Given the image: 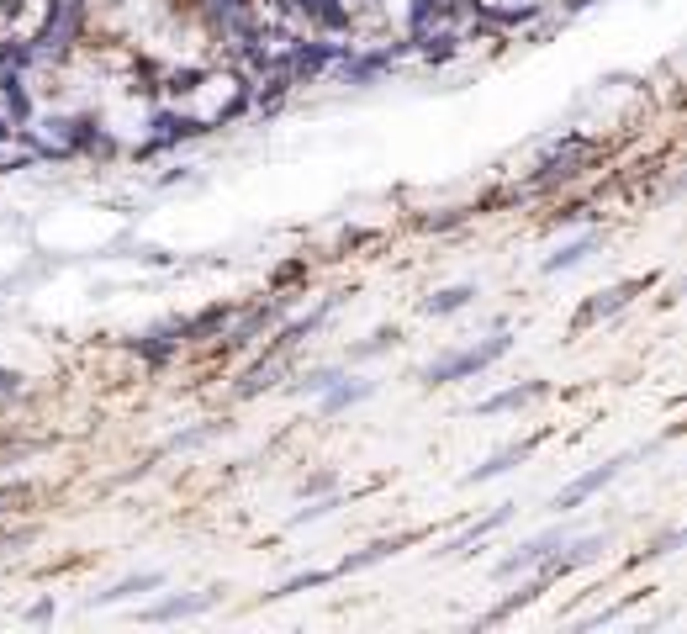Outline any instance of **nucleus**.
Returning <instances> with one entry per match:
<instances>
[{
	"label": "nucleus",
	"instance_id": "f257e3e1",
	"mask_svg": "<svg viewBox=\"0 0 687 634\" xmlns=\"http://www.w3.org/2000/svg\"><path fill=\"white\" fill-rule=\"evenodd\" d=\"M508 344H513L508 333H492V339H481V344H471V349L450 354V360L429 365V370H423V381H429V386H450V381H460V376H476V370H487L492 360H503Z\"/></svg>",
	"mask_w": 687,
	"mask_h": 634
},
{
	"label": "nucleus",
	"instance_id": "f03ea898",
	"mask_svg": "<svg viewBox=\"0 0 687 634\" xmlns=\"http://www.w3.org/2000/svg\"><path fill=\"white\" fill-rule=\"evenodd\" d=\"M624 465H629V460L619 455V460H603L598 471H587V476H577V481H571V487H566L561 497H555V513H571V508H582V502H587L592 492H603L608 481H614V476L624 471Z\"/></svg>",
	"mask_w": 687,
	"mask_h": 634
},
{
	"label": "nucleus",
	"instance_id": "7ed1b4c3",
	"mask_svg": "<svg viewBox=\"0 0 687 634\" xmlns=\"http://www.w3.org/2000/svg\"><path fill=\"white\" fill-rule=\"evenodd\" d=\"M222 598V592H191V598H164L154 608H143L148 624H164V619H196V613H207L212 603Z\"/></svg>",
	"mask_w": 687,
	"mask_h": 634
},
{
	"label": "nucleus",
	"instance_id": "20e7f679",
	"mask_svg": "<svg viewBox=\"0 0 687 634\" xmlns=\"http://www.w3.org/2000/svg\"><path fill=\"white\" fill-rule=\"evenodd\" d=\"M555 545H566L561 529H550V534H540V539H529V545L518 550V555H508V561H497V576H518V571H529L534 561H545V555H550Z\"/></svg>",
	"mask_w": 687,
	"mask_h": 634
},
{
	"label": "nucleus",
	"instance_id": "39448f33",
	"mask_svg": "<svg viewBox=\"0 0 687 634\" xmlns=\"http://www.w3.org/2000/svg\"><path fill=\"white\" fill-rule=\"evenodd\" d=\"M164 582V571H143V576H127V582H117L111 592H96L85 608H111V603H127V598H138V592H154Z\"/></svg>",
	"mask_w": 687,
	"mask_h": 634
},
{
	"label": "nucleus",
	"instance_id": "423d86ee",
	"mask_svg": "<svg viewBox=\"0 0 687 634\" xmlns=\"http://www.w3.org/2000/svg\"><path fill=\"white\" fill-rule=\"evenodd\" d=\"M545 381H524V386H508V391H497V397L481 402V413H513V407H529V402H540L545 397Z\"/></svg>",
	"mask_w": 687,
	"mask_h": 634
},
{
	"label": "nucleus",
	"instance_id": "0eeeda50",
	"mask_svg": "<svg viewBox=\"0 0 687 634\" xmlns=\"http://www.w3.org/2000/svg\"><path fill=\"white\" fill-rule=\"evenodd\" d=\"M365 397H376V381H333L323 391V413H344V407H355Z\"/></svg>",
	"mask_w": 687,
	"mask_h": 634
},
{
	"label": "nucleus",
	"instance_id": "6e6552de",
	"mask_svg": "<svg viewBox=\"0 0 687 634\" xmlns=\"http://www.w3.org/2000/svg\"><path fill=\"white\" fill-rule=\"evenodd\" d=\"M418 534H402V539H381V545H370V550H360V555H349V561L333 571V576H355V571H365V566H381L386 555H397L402 545H413Z\"/></svg>",
	"mask_w": 687,
	"mask_h": 634
},
{
	"label": "nucleus",
	"instance_id": "1a4fd4ad",
	"mask_svg": "<svg viewBox=\"0 0 687 634\" xmlns=\"http://www.w3.org/2000/svg\"><path fill=\"white\" fill-rule=\"evenodd\" d=\"M603 244V233H587V238H577V244H566L561 254H550L545 259V275H561V270H577L582 265V259L592 254V249H598Z\"/></svg>",
	"mask_w": 687,
	"mask_h": 634
},
{
	"label": "nucleus",
	"instance_id": "9d476101",
	"mask_svg": "<svg viewBox=\"0 0 687 634\" xmlns=\"http://www.w3.org/2000/svg\"><path fill=\"white\" fill-rule=\"evenodd\" d=\"M640 281H629V286H614V291H603L598 302H587L582 312H577V328H587V323H598V317H608V312H619L624 302H629V291H635Z\"/></svg>",
	"mask_w": 687,
	"mask_h": 634
},
{
	"label": "nucleus",
	"instance_id": "9b49d317",
	"mask_svg": "<svg viewBox=\"0 0 687 634\" xmlns=\"http://www.w3.org/2000/svg\"><path fill=\"white\" fill-rule=\"evenodd\" d=\"M534 450V444H513V450H503V455H492L487 465H476V471L466 476V487H481V481H492V476H503V471H513L518 460H524Z\"/></svg>",
	"mask_w": 687,
	"mask_h": 634
},
{
	"label": "nucleus",
	"instance_id": "f8f14e48",
	"mask_svg": "<svg viewBox=\"0 0 687 634\" xmlns=\"http://www.w3.org/2000/svg\"><path fill=\"white\" fill-rule=\"evenodd\" d=\"M471 296H476V286H444L439 296L423 302V312H429V317H450V312H460V307H471Z\"/></svg>",
	"mask_w": 687,
	"mask_h": 634
},
{
	"label": "nucleus",
	"instance_id": "ddd939ff",
	"mask_svg": "<svg viewBox=\"0 0 687 634\" xmlns=\"http://www.w3.org/2000/svg\"><path fill=\"white\" fill-rule=\"evenodd\" d=\"M296 11H307L312 22H328V27H344L349 22V11L333 6V0H296Z\"/></svg>",
	"mask_w": 687,
	"mask_h": 634
},
{
	"label": "nucleus",
	"instance_id": "4468645a",
	"mask_svg": "<svg viewBox=\"0 0 687 634\" xmlns=\"http://www.w3.org/2000/svg\"><path fill=\"white\" fill-rule=\"evenodd\" d=\"M333 582V571H302V576H291V582H281L270 592V598H291V592H307V587H328Z\"/></svg>",
	"mask_w": 687,
	"mask_h": 634
},
{
	"label": "nucleus",
	"instance_id": "2eb2a0df",
	"mask_svg": "<svg viewBox=\"0 0 687 634\" xmlns=\"http://www.w3.org/2000/svg\"><path fill=\"white\" fill-rule=\"evenodd\" d=\"M307 502V497H302ZM333 508H339V497H323V502H307V508H296L291 513V529H302V524H318V518H328Z\"/></svg>",
	"mask_w": 687,
	"mask_h": 634
},
{
	"label": "nucleus",
	"instance_id": "dca6fc26",
	"mask_svg": "<svg viewBox=\"0 0 687 634\" xmlns=\"http://www.w3.org/2000/svg\"><path fill=\"white\" fill-rule=\"evenodd\" d=\"M508 518H513V508H503V513H492L487 524H476V529H466V534H460V539H450V555H455V550H466V545H476L481 534H492L497 524H508Z\"/></svg>",
	"mask_w": 687,
	"mask_h": 634
},
{
	"label": "nucleus",
	"instance_id": "f3484780",
	"mask_svg": "<svg viewBox=\"0 0 687 634\" xmlns=\"http://www.w3.org/2000/svg\"><path fill=\"white\" fill-rule=\"evenodd\" d=\"M402 339V333L397 328H381V333H370V339L360 344V349H349V360H370V354H381V349H392Z\"/></svg>",
	"mask_w": 687,
	"mask_h": 634
},
{
	"label": "nucleus",
	"instance_id": "a211bd4d",
	"mask_svg": "<svg viewBox=\"0 0 687 634\" xmlns=\"http://www.w3.org/2000/svg\"><path fill=\"white\" fill-rule=\"evenodd\" d=\"M333 381H339V370H312V376H307L302 386H296V391H307V397H323V391H328Z\"/></svg>",
	"mask_w": 687,
	"mask_h": 634
},
{
	"label": "nucleus",
	"instance_id": "6ab92c4d",
	"mask_svg": "<svg viewBox=\"0 0 687 634\" xmlns=\"http://www.w3.org/2000/svg\"><path fill=\"white\" fill-rule=\"evenodd\" d=\"M222 423H207V428H191V434H180V439H170V450H196V444H207L212 434H217Z\"/></svg>",
	"mask_w": 687,
	"mask_h": 634
},
{
	"label": "nucleus",
	"instance_id": "aec40b11",
	"mask_svg": "<svg viewBox=\"0 0 687 634\" xmlns=\"http://www.w3.org/2000/svg\"><path fill=\"white\" fill-rule=\"evenodd\" d=\"M328 487H333V476H312V481L296 487V497H318V492H328Z\"/></svg>",
	"mask_w": 687,
	"mask_h": 634
},
{
	"label": "nucleus",
	"instance_id": "412c9836",
	"mask_svg": "<svg viewBox=\"0 0 687 634\" xmlns=\"http://www.w3.org/2000/svg\"><path fill=\"white\" fill-rule=\"evenodd\" d=\"M16 386H22V376H16V370H0V397H11Z\"/></svg>",
	"mask_w": 687,
	"mask_h": 634
}]
</instances>
